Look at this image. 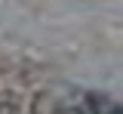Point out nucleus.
Listing matches in <instances>:
<instances>
[{
	"label": "nucleus",
	"mask_w": 123,
	"mask_h": 114,
	"mask_svg": "<svg viewBox=\"0 0 123 114\" xmlns=\"http://www.w3.org/2000/svg\"><path fill=\"white\" fill-rule=\"evenodd\" d=\"M0 114H22V108L12 102H0Z\"/></svg>",
	"instance_id": "1"
},
{
	"label": "nucleus",
	"mask_w": 123,
	"mask_h": 114,
	"mask_svg": "<svg viewBox=\"0 0 123 114\" xmlns=\"http://www.w3.org/2000/svg\"><path fill=\"white\" fill-rule=\"evenodd\" d=\"M108 114H120V108H114V105H111V108H108Z\"/></svg>",
	"instance_id": "2"
}]
</instances>
